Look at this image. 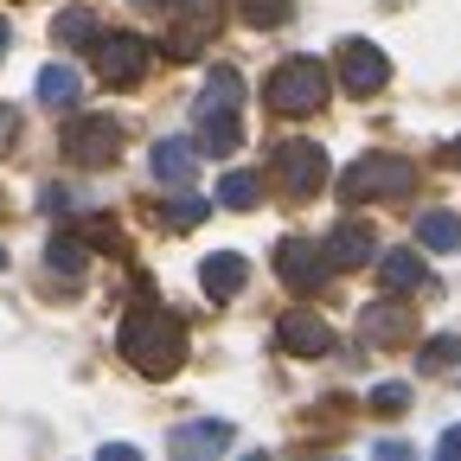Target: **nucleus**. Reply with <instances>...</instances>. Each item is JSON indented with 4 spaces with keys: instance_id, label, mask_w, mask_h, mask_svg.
Here are the masks:
<instances>
[{
    "instance_id": "29",
    "label": "nucleus",
    "mask_w": 461,
    "mask_h": 461,
    "mask_svg": "<svg viewBox=\"0 0 461 461\" xmlns=\"http://www.w3.org/2000/svg\"><path fill=\"white\" fill-rule=\"evenodd\" d=\"M39 199H45V212H71V205H77V199H71V186H45Z\"/></svg>"
},
{
    "instance_id": "28",
    "label": "nucleus",
    "mask_w": 461,
    "mask_h": 461,
    "mask_svg": "<svg viewBox=\"0 0 461 461\" xmlns=\"http://www.w3.org/2000/svg\"><path fill=\"white\" fill-rule=\"evenodd\" d=\"M20 141V109H0V154Z\"/></svg>"
},
{
    "instance_id": "13",
    "label": "nucleus",
    "mask_w": 461,
    "mask_h": 461,
    "mask_svg": "<svg viewBox=\"0 0 461 461\" xmlns=\"http://www.w3.org/2000/svg\"><path fill=\"white\" fill-rule=\"evenodd\" d=\"M193 173H199V141H186V135L154 141V180L160 186H186Z\"/></svg>"
},
{
    "instance_id": "6",
    "label": "nucleus",
    "mask_w": 461,
    "mask_h": 461,
    "mask_svg": "<svg viewBox=\"0 0 461 461\" xmlns=\"http://www.w3.org/2000/svg\"><path fill=\"white\" fill-rule=\"evenodd\" d=\"M65 154L77 167H115V154H122V129H115L109 115H71V122H65Z\"/></svg>"
},
{
    "instance_id": "34",
    "label": "nucleus",
    "mask_w": 461,
    "mask_h": 461,
    "mask_svg": "<svg viewBox=\"0 0 461 461\" xmlns=\"http://www.w3.org/2000/svg\"><path fill=\"white\" fill-rule=\"evenodd\" d=\"M0 263H7V250H0Z\"/></svg>"
},
{
    "instance_id": "25",
    "label": "nucleus",
    "mask_w": 461,
    "mask_h": 461,
    "mask_svg": "<svg viewBox=\"0 0 461 461\" xmlns=\"http://www.w3.org/2000/svg\"><path fill=\"white\" fill-rule=\"evenodd\" d=\"M288 14H295L288 0H244V20H250V26H263V32H269V26H282Z\"/></svg>"
},
{
    "instance_id": "31",
    "label": "nucleus",
    "mask_w": 461,
    "mask_h": 461,
    "mask_svg": "<svg viewBox=\"0 0 461 461\" xmlns=\"http://www.w3.org/2000/svg\"><path fill=\"white\" fill-rule=\"evenodd\" d=\"M448 160H455V167H461V135H455V148H448Z\"/></svg>"
},
{
    "instance_id": "23",
    "label": "nucleus",
    "mask_w": 461,
    "mask_h": 461,
    "mask_svg": "<svg viewBox=\"0 0 461 461\" xmlns=\"http://www.w3.org/2000/svg\"><path fill=\"white\" fill-rule=\"evenodd\" d=\"M51 39H58V45H90V39H96V14H90V7H65V14L51 20Z\"/></svg>"
},
{
    "instance_id": "12",
    "label": "nucleus",
    "mask_w": 461,
    "mask_h": 461,
    "mask_svg": "<svg viewBox=\"0 0 461 461\" xmlns=\"http://www.w3.org/2000/svg\"><path fill=\"white\" fill-rule=\"evenodd\" d=\"M244 282H250V263L238 257V250H212L205 263H199V288L212 302H230V295H244Z\"/></svg>"
},
{
    "instance_id": "24",
    "label": "nucleus",
    "mask_w": 461,
    "mask_h": 461,
    "mask_svg": "<svg viewBox=\"0 0 461 461\" xmlns=\"http://www.w3.org/2000/svg\"><path fill=\"white\" fill-rule=\"evenodd\" d=\"M45 263L65 276V282H77V276H84V244H77V238H51V244H45Z\"/></svg>"
},
{
    "instance_id": "16",
    "label": "nucleus",
    "mask_w": 461,
    "mask_h": 461,
    "mask_svg": "<svg viewBox=\"0 0 461 461\" xmlns=\"http://www.w3.org/2000/svg\"><path fill=\"white\" fill-rule=\"evenodd\" d=\"M230 448V423H180L173 429V455H218Z\"/></svg>"
},
{
    "instance_id": "18",
    "label": "nucleus",
    "mask_w": 461,
    "mask_h": 461,
    "mask_svg": "<svg viewBox=\"0 0 461 461\" xmlns=\"http://www.w3.org/2000/svg\"><path fill=\"white\" fill-rule=\"evenodd\" d=\"M32 90H39L45 109H71V103H77V71H71V65H45Z\"/></svg>"
},
{
    "instance_id": "10",
    "label": "nucleus",
    "mask_w": 461,
    "mask_h": 461,
    "mask_svg": "<svg viewBox=\"0 0 461 461\" xmlns=\"http://www.w3.org/2000/svg\"><path fill=\"white\" fill-rule=\"evenodd\" d=\"M212 32H218L212 0H180V20H173V32H167V51L173 58H199V45H212Z\"/></svg>"
},
{
    "instance_id": "26",
    "label": "nucleus",
    "mask_w": 461,
    "mask_h": 461,
    "mask_svg": "<svg viewBox=\"0 0 461 461\" xmlns=\"http://www.w3.org/2000/svg\"><path fill=\"white\" fill-rule=\"evenodd\" d=\"M455 359H461V339H455V333H442V339L423 346V372H448Z\"/></svg>"
},
{
    "instance_id": "4",
    "label": "nucleus",
    "mask_w": 461,
    "mask_h": 461,
    "mask_svg": "<svg viewBox=\"0 0 461 461\" xmlns=\"http://www.w3.org/2000/svg\"><path fill=\"white\" fill-rule=\"evenodd\" d=\"M96 77H103L109 90H135V84L148 77V39H135V32H103V39H96Z\"/></svg>"
},
{
    "instance_id": "14",
    "label": "nucleus",
    "mask_w": 461,
    "mask_h": 461,
    "mask_svg": "<svg viewBox=\"0 0 461 461\" xmlns=\"http://www.w3.org/2000/svg\"><path fill=\"white\" fill-rule=\"evenodd\" d=\"M238 141H244L238 109H199V148L205 154H238Z\"/></svg>"
},
{
    "instance_id": "8",
    "label": "nucleus",
    "mask_w": 461,
    "mask_h": 461,
    "mask_svg": "<svg viewBox=\"0 0 461 461\" xmlns=\"http://www.w3.org/2000/svg\"><path fill=\"white\" fill-rule=\"evenodd\" d=\"M327 269H333V257H327V244H308V238H288L282 250H276V276L295 288V295H314V288L327 282Z\"/></svg>"
},
{
    "instance_id": "5",
    "label": "nucleus",
    "mask_w": 461,
    "mask_h": 461,
    "mask_svg": "<svg viewBox=\"0 0 461 461\" xmlns=\"http://www.w3.org/2000/svg\"><path fill=\"white\" fill-rule=\"evenodd\" d=\"M269 173H276V186H282L288 199H308V193L327 186V154H321L314 141H282L276 160H269Z\"/></svg>"
},
{
    "instance_id": "9",
    "label": "nucleus",
    "mask_w": 461,
    "mask_h": 461,
    "mask_svg": "<svg viewBox=\"0 0 461 461\" xmlns=\"http://www.w3.org/2000/svg\"><path fill=\"white\" fill-rule=\"evenodd\" d=\"M276 339H282V353H295V359H327L333 353V327L314 308H288L276 321Z\"/></svg>"
},
{
    "instance_id": "19",
    "label": "nucleus",
    "mask_w": 461,
    "mask_h": 461,
    "mask_svg": "<svg viewBox=\"0 0 461 461\" xmlns=\"http://www.w3.org/2000/svg\"><path fill=\"white\" fill-rule=\"evenodd\" d=\"M417 244L423 250H461V218L455 212H423L417 218Z\"/></svg>"
},
{
    "instance_id": "30",
    "label": "nucleus",
    "mask_w": 461,
    "mask_h": 461,
    "mask_svg": "<svg viewBox=\"0 0 461 461\" xmlns=\"http://www.w3.org/2000/svg\"><path fill=\"white\" fill-rule=\"evenodd\" d=\"M442 455H461V429H442V442H436Z\"/></svg>"
},
{
    "instance_id": "2",
    "label": "nucleus",
    "mask_w": 461,
    "mask_h": 461,
    "mask_svg": "<svg viewBox=\"0 0 461 461\" xmlns=\"http://www.w3.org/2000/svg\"><path fill=\"white\" fill-rule=\"evenodd\" d=\"M263 103L276 115H314L327 103V65L321 58H282L269 71V84H263Z\"/></svg>"
},
{
    "instance_id": "1",
    "label": "nucleus",
    "mask_w": 461,
    "mask_h": 461,
    "mask_svg": "<svg viewBox=\"0 0 461 461\" xmlns=\"http://www.w3.org/2000/svg\"><path fill=\"white\" fill-rule=\"evenodd\" d=\"M115 346H122V359L141 378H173L180 359H186V327L173 321L167 308H135L122 321V333H115Z\"/></svg>"
},
{
    "instance_id": "15",
    "label": "nucleus",
    "mask_w": 461,
    "mask_h": 461,
    "mask_svg": "<svg viewBox=\"0 0 461 461\" xmlns=\"http://www.w3.org/2000/svg\"><path fill=\"white\" fill-rule=\"evenodd\" d=\"M359 333H366L372 346H397V339H411V314L391 308V302H372V308L359 314Z\"/></svg>"
},
{
    "instance_id": "3",
    "label": "nucleus",
    "mask_w": 461,
    "mask_h": 461,
    "mask_svg": "<svg viewBox=\"0 0 461 461\" xmlns=\"http://www.w3.org/2000/svg\"><path fill=\"white\" fill-rule=\"evenodd\" d=\"M417 186V167L403 160V154H366L339 173V199L346 205H366V199H397V193H411Z\"/></svg>"
},
{
    "instance_id": "22",
    "label": "nucleus",
    "mask_w": 461,
    "mask_h": 461,
    "mask_svg": "<svg viewBox=\"0 0 461 461\" xmlns=\"http://www.w3.org/2000/svg\"><path fill=\"white\" fill-rule=\"evenodd\" d=\"M257 193H263V180H257V173H244V167H230L224 180H218V205H230V212H250Z\"/></svg>"
},
{
    "instance_id": "32",
    "label": "nucleus",
    "mask_w": 461,
    "mask_h": 461,
    "mask_svg": "<svg viewBox=\"0 0 461 461\" xmlns=\"http://www.w3.org/2000/svg\"><path fill=\"white\" fill-rule=\"evenodd\" d=\"M7 39H14V32H7V20H0V51H7Z\"/></svg>"
},
{
    "instance_id": "21",
    "label": "nucleus",
    "mask_w": 461,
    "mask_h": 461,
    "mask_svg": "<svg viewBox=\"0 0 461 461\" xmlns=\"http://www.w3.org/2000/svg\"><path fill=\"white\" fill-rule=\"evenodd\" d=\"M205 212H212V199H199V193H180V199H167V205H154L160 230H193V224H199Z\"/></svg>"
},
{
    "instance_id": "27",
    "label": "nucleus",
    "mask_w": 461,
    "mask_h": 461,
    "mask_svg": "<svg viewBox=\"0 0 461 461\" xmlns=\"http://www.w3.org/2000/svg\"><path fill=\"white\" fill-rule=\"evenodd\" d=\"M403 403H411V384H403V378H391V384L372 391V411H378V417H397Z\"/></svg>"
},
{
    "instance_id": "11",
    "label": "nucleus",
    "mask_w": 461,
    "mask_h": 461,
    "mask_svg": "<svg viewBox=\"0 0 461 461\" xmlns=\"http://www.w3.org/2000/svg\"><path fill=\"white\" fill-rule=\"evenodd\" d=\"M327 257H333V269H359V263H378V238H372V224H366V218H346V224H333V238H327Z\"/></svg>"
},
{
    "instance_id": "17",
    "label": "nucleus",
    "mask_w": 461,
    "mask_h": 461,
    "mask_svg": "<svg viewBox=\"0 0 461 461\" xmlns=\"http://www.w3.org/2000/svg\"><path fill=\"white\" fill-rule=\"evenodd\" d=\"M378 282L391 288V295L423 288V257H417V250H384V257H378Z\"/></svg>"
},
{
    "instance_id": "20",
    "label": "nucleus",
    "mask_w": 461,
    "mask_h": 461,
    "mask_svg": "<svg viewBox=\"0 0 461 461\" xmlns=\"http://www.w3.org/2000/svg\"><path fill=\"white\" fill-rule=\"evenodd\" d=\"M238 103H244V77L230 71V65H218L205 77V90H199V109H238Z\"/></svg>"
},
{
    "instance_id": "33",
    "label": "nucleus",
    "mask_w": 461,
    "mask_h": 461,
    "mask_svg": "<svg viewBox=\"0 0 461 461\" xmlns=\"http://www.w3.org/2000/svg\"><path fill=\"white\" fill-rule=\"evenodd\" d=\"M135 7H160V0H135Z\"/></svg>"
},
{
    "instance_id": "7",
    "label": "nucleus",
    "mask_w": 461,
    "mask_h": 461,
    "mask_svg": "<svg viewBox=\"0 0 461 461\" xmlns=\"http://www.w3.org/2000/svg\"><path fill=\"white\" fill-rule=\"evenodd\" d=\"M339 84L353 90V96H378L391 84V58L372 45V39H346L339 45Z\"/></svg>"
}]
</instances>
